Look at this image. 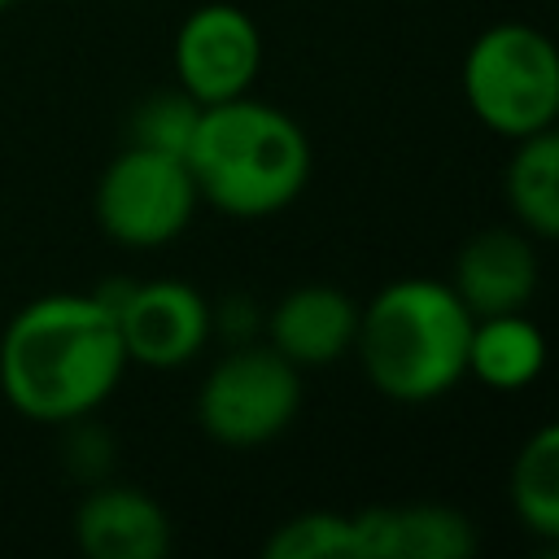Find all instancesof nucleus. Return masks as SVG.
<instances>
[{
  "label": "nucleus",
  "instance_id": "1",
  "mask_svg": "<svg viewBox=\"0 0 559 559\" xmlns=\"http://www.w3.org/2000/svg\"><path fill=\"white\" fill-rule=\"evenodd\" d=\"M122 371V332L96 293L35 297L0 336V393L35 424L87 419L118 389Z\"/></svg>",
  "mask_w": 559,
  "mask_h": 559
},
{
  "label": "nucleus",
  "instance_id": "2",
  "mask_svg": "<svg viewBox=\"0 0 559 559\" xmlns=\"http://www.w3.org/2000/svg\"><path fill=\"white\" fill-rule=\"evenodd\" d=\"M201 201L227 218H271L288 210L310 183V140L306 131L266 100L231 96L201 105L197 131L183 153Z\"/></svg>",
  "mask_w": 559,
  "mask_h": 559
},
{
  "label": "nucleus",
  "instance_id": "3",
  "mask_svg": "<svg viewBox=\"0 0 559 559\" xmlns=\"http://www.w3.org/2000/svg\"><path fill=\"white\" fill-rule=\"evenodd\" d=\"M472 310L450 280L402 275L358 306L354 354L376 393L424 406L459 389L467 376Z\"/></svg>",
  "mask_w": 559,
  "mask_h": 559
},
{
  "label": "nucleus",
  "instance_id": "4",
  "mask_svg": "<svg viewBox=\"0 0 559 559\" xmlns=\"http://www.w3.org/2000/svg\"><path fill=\"white\" fill-rule=\"evenodd\" d=\"M463 100L480 127L524 140L555 122L559 109V44L528 22L485 26L463 57Z\"/></svg>",
  "mask_w": 559,
  "mask_h": 559
},
{
  "label": "nucleus",
  "instance_id": "5",
  "mask_svg": "<svg viewBox=\"0 0 559 559\" xmlns=\"http://www.w3.org/2000/svg\"><path fill=\"white\" fill-rule=\"evenodd\" d=\"M301 411V367L266 341L231 345L197 389V419L205 437L231 450L275 441Z\"/></svg>",
  "mask_w": 559,
  "mask_h": 559
},
{
  "label": "nucleus",
  "instance_id": "6",
  "mask_svg": "<svg viewBox=\"0 0 559 559\" xmlns=\"http://www.w3.org/2000/svg\"><path fill=\"white\" fill-rule=\"evenodd\" d=\"M201 192L183 157L127 144L96 183V223L127 249L170 245L197 214Z\"/></svg>",
  "mask_w": 559,
  "mask_h": 559
},
{
  "label": "nucleus",
  "instance_id": "7",
  "mask_svg": "<svg viewBox=\"0 0 559 559\" xmlns=\"http://www.w3.org/2000/svg\"><path fill=\"white\" fill-rule=\"evenodd\" d=\"M96 297L118 319L127 362L170 371V367L192 362L214 336L210 301L183 280H148V284L118 280L100 288Z\"/></svg>",
  "mask_w": 559,
  "mask_h": 559
},
{
  "label": "nucleus",
  "instance_id": "8",
  "mask_svg": "<svg viewBox=\"0 0 559 559\" xmlns=\"http://www.w3.org/2000/svg\"><path fill=\"white\" fill-rule=\"evenodd\" d=\"M170 57L179 87L201 105H218L253 87L262 70V35L240 4L210 0L179 22Z\"/></svg>",
  "mask_w": 559,
  "mask_h": 559
},
{
  "label": "nucleus",
  "instance_id": "9",
  "mask_svg": "<svg viewBox=\"0 0 559 559\" xmlns=\"http://www.w3.org/2000/svg\"><path fill=\"white\" fill-rule=\"evenodd\" d=\"M262 332L293 367H332L354 349L358 301L336 284H297L262 314Z\"/></svg>",
  "mask_w": 559,
  "mask_h": 559
},
{
  "label": "nucleus",
  "instance_id": "10",
  "mask_svg": "<svg viewBox=\"0 0 559 559\" xmlns=\"http://www.w3.org/2000/svg\"><path fill=\"white\" fill-rule=\"evenodd\" d=\"M537 275L542 271H537L528 231L485 227V231L467 236L463 249L454 253L450 288L472 310V319H480V314L528 310V301L537 293Z\"/></svg>",
  "mask_w": 559,
  "mask_h": 559
},
{
  "label": "nucleus",
  "instance_id": "11",
  "mask_svg": "<svg viewBox=\"0 0 559 559\" xmlns=\"http://www.w3.org/2000/svg\"><path fill=\"white\" fill-rule=\"evenodd\" d=\"M354 559H467L476 555V524L441 502L367 507L349 515Z\"/></svg>",
  "mask_w": 559,
  "mask_h": 559
},
{
  "label": "nucleus",
  "instance_id": "12",
  "mask_svg": "<svg viewBox=\"0 0 559 559\" xmlns=\"http://www.w3.org/2000/svg\"><path fill=\"white\" fill-rule=\"evenodd\" d=\"M74 542L92 559H162L170 550V515L135 485H105L79 502Z\"/></svg>",
  "mask_w": 559,
  "mask_h": 559
},
{
  "label": "nucleus",
  "instance_id": "13",
  "mask_svg": "<svg viewBox=\"0 0 559 559\" xmlns=\"http://www.w3.org/2000/svg\"><path fill=\"white\" fill-rule=\"evenodd\" d=\"M550 345L542 328L524 310L480 314L467 336V376H476L493 393H520L546 371Z\"/></svg>",
  "mask_w": 559,
  "mask_h": 559
},
{
  "label": "nucleus",
  "instance_id": "14",
  "mask_svg": "<svg viewBox=\"0 0 559 559\" xmlns=\"http://www.w3.org/2000/svg\"><path fill=\"white\" fill-rule=\"evenodd\" d=\"M507 205L528 236L559 240V127H542L515 140V153L502 175Z\"/></svg>",
  "mask_w": 559,
  "mask_h": 559
},
{
  "label": "nucleus",
  "instance_id": "15",
  "mask_svg": "<svg viewBox=\"0 0 559 559\" xmlns=\"http://www.w3.org/2000/svg\"><path fill=\"white\" fill-rule=\"evenodd\" d=\"M507 498H511L515 520L533 537L559 546V419L542 424L515 450V463L507 476Z\"/></svg>",
  "mask_w": 559,
  "mask_h": 559
},
{
  "label": "nucleus",
  "instance_id": "16",
  "mask_svg": "<svg viewBox=\"0 0 559 559\" xmlns=\"http://www.w3.org/2000/svg\"><path fill=\"white\" fill-rule=\"evenodd\" d=\"M266 559H354V524L345 511H297L262 542Z\"/></svg>",
  "mask_w": 559,
  "mask_h": 559
},
{
  "label": "nucleus",
  "instance_id": "17",
  "mask_svg": "<svg viewBox=\"0 0 559 559\" xmlns=\"http://www.w3.org/2000/svg\"><path fill=\"white\" fill-rule=\"evenodd\" d=\"M197 118H201V100H192L183 87L157 92V96H148V100L135 105V114H131V144H144V148H162V153L183 157L188 153V140L197 131Z\"/></svg>",
  "mask_w": 559,
  "mask_h": 559
},
{
  "label": "nucleus",
  "instance_id": "18",
  "mask_svg": "<svg viewBox=\"0 0 559 559\" xmlns=\"http://www.w3.org/2000/svg\"><path fill=\"white\" fill-rule=\"evenodd\" d=\"M210 319H214V332H223L231 345L253 341V332L262 328V314H258V306L249 297H227L218 310L210 306Z\"/></svg>",
  "mask_w": 559,
  "mask_h": 559
},
{
  "label": "nucleus",
  "instance_id": "19",
  "mask_svg": "<svg viewBox=\"0 0 559 559\" xmlns=\"http://www.w3.org/2000/svg\"><path fill=\"white\" fill-rule=\"evenodd\" d=\"M9 4H13V0H0V9H9Z\"/></svg>",
  "mask_w": 559,
  "mask_h": 559
},
{
  "label": "nucleus",
  "instance_id": "20",
  "mask_svg": "<svg viewBox=\"0 0 559 559\" xmlns=\"http://www.w3.org/2000/svg\"><path fill=\"white\" fill-rule=\"evenodd\" d=\"M555 127H559V109H555Z\"/></svg>",
  "mask_w": 559,
  "mask_h": 559
}]
</instances>
